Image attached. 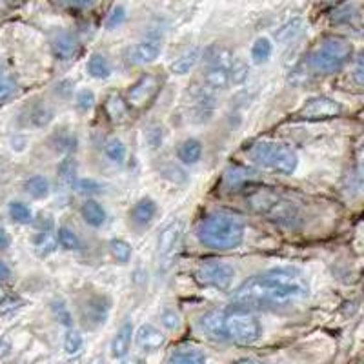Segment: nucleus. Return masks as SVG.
Segmentation results:
<instances>
[{"mask_svg": "<svg viewBox=\"0 0 364 364\" xmlns=\"http://www.w3.org/2000/svg\"><path fill=\"white\" fill-rule=\"evenodd\" d=\"M161 50H162L161 37H159V35H151V37L144 38V41H141L139 44L133 46L129 57H132L133 63L136 64H151L159 58Z\"/></svg>", "mask_w": 364, "mask_h": 364, "instance_id": "nucleus-13", "label": "nucleus"}, {"mask_svg": "<svg viewBox=\"0 0 364 364\" xmlns=\"http://www.w3.org/2000/svg\"><path fill=\"white\" fill-rule=\"evenodd\" d=\"M109 310H112V301L108 295L91 294L80 306V317L86 328L95 330L108 321Z\"/></svg>", "mask_w": 364, "mask_h": 364, "instance_id": "nucleus-11", "label": "nucleus"}, {"mask_svg": "<svg viewBox=\"0 0 364 364\" xmlns=\"http://www.w3.org/2000/svg\"><path fill=\"white\" fill-rule=\"evenodd\" d=\"M232 51L226 48H211L208 53L206 71H204L203 86L211 93L224 90L228 82L232 80V68H233Z\"/></svg>", "mask_w": 364, "mask_h": 364, "instance_id": "nucleus-7", "label": "nucleus"}, {"mask_svg": "<svg viewBox=\"0 0 364 364\" xmlns=\"http://www.w3.org/2000/svg\"><path fill=\"white\" fill-rule=\"evenodd\" d=\"M360 117H363V119H364V112H363V113H360Z\"/></svg>", "mask_w": 364, "mask_h": 364, "instance_id": "nucleus-53", "label": "nucleus"}, {"mask_svg": "<svg viewBox=\"0 0 364 364\" xmlns=\"http://www.w3.org/2000/svg\"><path fill=\"white\" fill-rule=\"evenodd\" d=\"M199 328L204 336L215 343L253 344L261 339V321L246 308H230V310H210L200 317Z\"/></svg>", "mask_w": 364, "mask_h": 364, "instance_id": "nucleus-2", "label": "nucleus"}, {"mask_svg": "<svg viewBox=\"0 0 364 364\" xmlns=\"http://www.w3.org/2000/svg\"><path fill=\"white\" fill-rule=\"evenodd\" d=\"M352 44L343 37L323 38L310 51L306 58V66L315 75H331L337 73L346 66L352 57Z\"/></svg>", "mask_w": 364, "mask_h": 364, "instance_id": "nucleus-4", "label": "nucleus"}, {"mask_svg": "<svg viewBox=\"0 0 364 364\" xmlns=\"http://www.w3.org/2000/svg\"><path fill=\"white\" fill-rule=\"evenodd\" d=\"M273 46L272 41L266 37H259L252 46V60L255 64H264L272 57Z\"/></svg>", "mask_w": 364, "mask_h": 364, "instance_id": "nucleus-30", "label": "nucleus"}, {"mask_svg": "<svg viewBox=\"0 0 364 364\" xmlns=\"http://www.w3.org/2000/svg\"><path fill=\"white\" fill-rule=\"evenodd\" d=\"M82 344H84L82 333L73 330V328H70V330L66 331V336H64V350H66V353H70V355L79 353L80 350H82Z\"/></svg>", "mask_w": 364, "mask_h": 364, "instance_id": "nucleus-34", "label": "nucleus"}, {"mask_svg": "<svg viewBox=\"0 0 364 364\" xmlns=\"http://www.w3.org/2000/svg\"><path fill=\"white\" fill-rule=\"evenodd\" d=\"M80 215H82L84 223L91 228H102L106 223V210L102 204L97 203L95 199H87L80 208Z\"/></svg>", "mask_w": 364, "mask_h": 364, "instance_id": "nucleus-19", "label": "nucleus"}, {"mask_svg": "<svg viewBox=\"0 0 364 364\" xmlns=\"http://www.w3.org/2000/svg\"><path fill=\"white\" fill-rule=\"evenodd\" d=\"M33 250L38 257H48L57 250V240L48 232H41L33 237Z\"/></svg>", "mask_w": 364, "mask_h": 364, "instance_id": "nucleus-28", "label": "nucleus"}, {"mask_svg": "<svg viewBox=\"0 0 364 364\" xmlns=\"http://www.w3.org/2000/svg\"><path fill=\"white\" fill-rule=\"evenodd\" d=\"M161 175L171 184H186L188 182V173L186 170H182L181 166L175 164V162H166V164L161 166Z\"/></svg>", "mask_w": 364, "mask_h": 364, "instance_id": "nucleus-31", "label": "nucleus"}, {"mask_svg": "<svg viewBox=\"0 0 364 364\" xmlns=\"http://www.w3.org/2000/svg\"><path fill=\"white\" fill-rule=\"evenodd\" d=\"M109 253L120 264H128L132 261V246L122 239H112L109 240Z\"/></svg>", "mask_w": 364, "mask_h": 364, "instance_id": "nucleus-32", "label": "nucleus"}, {"mask_svg": "<svg viewBox=\"0 0 364 364\" xmlns=\"http://www.w3.org/2000/svg\"><path fill=\"white\" fill-rule=\"evenodd\" d=\"M162 90V79L157 73H144L141 79L136 80L133 86H129L126 93V102L129 104L132 109H146L149 104L157 99V95Z\"/></svg>", "mask_w": 364, "mask_h": 364, "instance_id": "nucleus-10", "label": "nucleus"}, {"mask_svg": "<svg viewBox=\"0 0 364 364\" xmlns=\"http://www.w3.org/2000/svg\"><path fill=\"white\" fill-rule=\"evenodd\" d=\"M136 346L144 352H157L164 346L166 336L154 324H141L135 331Z\"/></svg>", "mask_w": 364, "mask_h": 364, "instance_id": "nucleus-14", "label": "nucleus"}, {"mask_svg": "<svg viewBox=\"0 0 364 364\" xmlns=\"http://www.w3.org/2000/svg\"><path fill=\"white\" fill-rule=\"evenodd\" d=\"M9 279H11V268L0 259V284H2V282H8Z\"/></svg>", "mask_w": 364, "mask_h": 364, "instance_id": "nucleus-47", "label": "nucleus"}, {"mask_svg": "<svg viewBox=\"0 0 364 364\" xmlns=\"http://www.w3.org/2000/svg\"><path fill=\"white\" fill-rule=\"evenodd\" d=\"M161 323L166 330L175 331L181 326V315H178V311L173 310V308H164L161 314Z\"/></svg>", "mask_w": 364, "mask_h": 364, "instance_id": "nucleus-38", "label": "nucleus"}, {"mask_svg": "<svg viewBox=\"0 0 364 364\" xmlns=\"http://www.w3.org/2000/svg\"><path fill=\"white\" fill-rule=\"evenodd\" d=\"M58 242L64 246L66 250H79L80 248V239L79 235L70 230V228L63 226L58 230Z\"/></svg>", "mask_w": 364, "mask_h": 364, "instance_id": "nucleus-37", "label": "nucleus"}, {"mask_svg": "<svg viewBox=\"0 0 364 364\" xmlns=\"http://www.w3.org/2000/svg\"><path fill=\"white\" fill-rule=\"evenodd\" d=\"M63 2L68 6H75V8H86V6L93 4L95 0H63Z\"/></svg>", "mask_w": 364, "mask_h": 364, "instance_id": "nucleus-48", "label": "nucleus"}, {"mask_svg": "<svg viewBox=\"0 0 364 364\" xmlns=\"http://www.w3.org/2000/svg\"><path fill=\"white\" fill-rule=\"evenodd\" d=\"M199 58H200V50L188 51V53H184L182 57H178L175 63H171V66H170L171 73H175V75L190 73V71L197 66Z\"/></svg>", "mask_w": 364, "mask_h": 364, "instance_id": "nucleus-24", "label": "nucleus"}, {"mask_svg": "<svg viewBox=\"0 0 364 364\" xmlns=\"http://www.w3.org/2000/svg\"><path fill=\"white\" fill-rule=\"evenodd\" d=\"M75 102H77V108L82 109V112H87V109L93 108V104H95V95H93V91L91 90H80L75 97Z\"/></svg>", "mask_w": 364, "mask_h": 364, "instance_id": "nucleus-40", "label": "nucleus"}, {"mask_svg": "<svg viewBox=\"0 0 364 364\" xmlns=\"http://www.w3.org/2000/svg\"><path fill=\"white\" fill-rule=\"evenodd\" d=\"M11 246V237L4 226H0V250H8Z\"/></svg>", "mask_w": 364, "mask_h": 364, "instance_id": "nucleus-46", "label": "nucleus"}, {"mask_svg": "<svg viewBox=\"0 0 364 364\" xmlns=\"http://www.w3.org/2000/svg\"><path fill=\"white\" fill-rule=\"evenodd\" d=\"M129 104L119 93H109V97L104 100V112L113 122H124L129 115Z\"/></svg>", "mask_w": 364, "mask_h": 364, "instance_id": "nucleus-18", "label": "nucleus"}, {"mask_svg": "<svg viewBox=\"0 0 364 364\" xmlns=\"http://www.w3.org/2000/svg\"><path fill=\"white\" fill-rule=\"evenodd\" d=\"M253 173H250L246 168H242V166H232V168H228L226 173H224V181H226V186H237V184H240L242 181H246V178H252Z\"/></svg>", "mask_w": 364, "mask_h": 364, "instance_id": "nucleus-36", "label": "nucleus"}, {"mask_svg": "<svg viewBox=\"0 0 364 364\" xmlns=\"http://www.w3.org/2000/svg\"><path fill=\"white\" fill-rule=\"evenodd\" d=\"M77 161L71 155H68L60 164H58V182L63 186H75L77 182Z\"/></svg>", "mask_w": 364, "mask_h": 364, "instance_id": "nucleus-27", "label": "nucleus"}, {"mask_svg": "<svg viewBox=\"0 0 364 364\" xmlns=\"http://www.w3.org/2000/svg\"><path fill=\"white\" fill-rule=\"evenodd\" d=\"M197 237L206 248L228 252L245 239V220L232 211H213L197 224Z\"/></svg>", "mask_w": 364, "mask_h": 364, "instance_id": "nucleus-3", "label": "nucleus"}, {"mask_svg": "<svg viewBox=\"0 0 364 364\" xmlns=\"http://www.w3.org/2000/svg\"><path fill=\"white\" fill-rule=\"evenodd\" d=\"M13 2H22V0H13Z\"/></svg>", "mask_w": 364, "mask_h": 364, "instance_id": "nucleus-52", "label": "nucleus"}, {"mask_svg": "<svg viewBox=\"0 0 364 364\" xmlns=\"http://www.w3.org/2000/svg\"><path fill=\"white\" fill-rule=\"evenodd\" d=\"M87 73H90L93 79H108L109 73H112L108 58L100 53L91 55L90 60H87Z\"/></svg>", "mask_w": 364, "mask_h": 364, "instance_id": "nucleus-25", "label": "nucleus"}, {"mask_svg": "<svg viewBox=\"0 0 364 364\" xmlns=\"http://www.w3.org/2000/svg\"><path fill=\"white\" fill-rule=\"evenodd\" d=\"M308 295L310 284L297 269L277 268L242 282L232 295V302L246 310H275L294 306Z\"/></svg>", "mask_w": 364, "mask_h": 364, "instance_id": "nucleus-1", "label": "nucleus"}, {"mask_svg": "<svg viewBox=\"0 0 364 364\" xmlns=\"http://www.w3.org/2000/svg\"><path fill=\"white\" fill-rule=\"evenodd\" d=\"M53 144L58 154L68 155H71L75 149L79 148V141H77L73 135H70V133H60V135L57 136V141H53Z\"/></svg>", "mask_w": 364, "mask_h": 364, "instance_id": "nucleus-35", "label": "nucleus"}, {"mask_svg": "<svg viewBox=\"0 0 364 364\" xmlns=\"http://www.w3.org/2000/svg\"><path fill=\"white\" fill-rule=\"evenodd\" d=\"M51 50L58 58L68 60V58L75 57L77 51H79V38L68 29H58L57 33L51 37Z\"/></svg>", "mask_w": 364, "mask_h": 364, "instance_id": "nucleus-15", "label": "nucleus"}, {"mask_svg": "<svg viewBox=\"0 0 364 364\" xmlns=\"http://www.w3.org/2000/svg\"><path fill=\"white\" fill-rule=\"evenodd\" d=\"M348 186L353 188V193L364 191V170H355L352 173V178L348 181Z\"/></svg>", "mask_w": 364, "mask_h": 364, "instance_id": "nucleus-45", "label": "nucleus"}, {"mask_svg": "<svg viewBox=\"0 0 364 364\" xmlns=\"http://www.w3.org/2000/svg\"><path fill=\"white\" fill-rule=\"evenodd\" d=\"M233 364H266L264 360H259V359H242V360H237Z\"/></svg>", "mask_w": 364, "mask_h": 364, "instance_id": "nucleus-51", "label": "nucleus"}, {"mask_svg": "<svg viewBox=\"0 0 364 364\" xmlns=\"http://www.w3.org/2000/svg\"><path fill=\"white\" fill-rule=\"evenodd\" d=\"M248 157L253 164L269 171H277L282 175H291L297 170L299 157L291 146L284 142L262 141L255 142L248 149Z\"/></svg>", "mask_w": 364, "mask_h": 364, "instance_id": "nucleus-5", "label": "nucleus"}, {"mask_svg": "<svg viewBox=\"0 0 364 364\" xmlns=\"http://www.w3.org/2000/svg\"><path fill=\"white\" fill-rule=\"evenodd\" d=\"M193 279L203 288H215V290L224 291L233 284L235 272H233L232 264L210 259V261H204L197 266V269L193 272Z\"/></svg>", "mask_w": 364, "mask_h": 364, "instance_id": "nucleus-8", "label": "nucleus"}, {"mask_svg": "<svg viewBox=\"0 0 364 364\" xmlns=\"http://www.w3.org/2000/svg\"><path fill=\"white\" fill-rule=\"evenodd\" d=\"M133 341V324L129 321H126L122 326L117 330V333L112 339V357L113 359L120 360L128 355L129 348H132Z\"/></svg>", "mask_w": 364, "mask_h": 364, "instance_id": "nucleus-17", "label": "nucleus"}, {"mask_svg": "<svg viewBox=\"0 0 364 364\" xmlns=\"http://www.w3.org/2000/svg\"><path fill=\"white\" fill-rule=\"evenodd\" d=\"M132 223L139 228H146L154 223L155 215H157V204L151 197H144L139 203H135V206L132 208Z\"/></svg>", "mask_w": 364, "mask_h": 364, "instance_id": "nucleus-16", "label": "nucleus"}, {"mask_svg": "<svg viewBox=\"0 0 364 364\" xmlns=\"http://www.w3.org/2000/svg\"><path fill=\"white\" fill-rule=\"evenodd\" d=\"M168 364H206V355L197 348H177Z\"/></svg>", "mask_w": 364, "mask_h": 364, "instance_id": "nucleus-22", "label": "nucleus"}, {"mask_svg": "<svg viewBox=\"0 0 364 364\" xmlns=\"http://www.w3.org/2000/svg\"><path fill=\"white\" fill-rule=\"evenodd\" d=\"M177 155L178 161L184 162V164H197L200 157H203V144L197 139H188V141H184L177 148Z\"/></svg>", "mask_w": 364, "mask_h": 364, "instance_id": "nucleus-21", "label": "nucleus"}, {"mask_svg": "<svg viewBox=\"0 0 364 364\" xmlns=\"http://www.w3.org/2000/svg\"><path fill=\"white\" fill-rule=\"evenodd\" d=\"M343 113V106L328 97H315L308 100L299 112V119L302 120H326L339 117Z\"/></svg>", "mask_w": 364, "mask_h": 364, "instance_id": "nucleus-12", "label": "nucleus"}, {"mask_svg": "<svg viewBox=\"0 0 364 364\" xmlns=\"http://www.w3.org/2000/svg\"><path fill=\"white\" fill-rule=\"evenodd\" d=\"M104 155L113 164H122L128 157V149H126V144L120 139H109L104 144Z\"/></svg>", "mask_w": 364, "mask_h": 364, "instance_id": "nucleus-26", "label": "nucleus"}, {"mask_svg": "<svg viewBox=\"0 0 364 364\" xmlns=\"http://www.w3.org/2000/svg\"><path fill=\"white\" fill-rule=\"evenodd\" d=\"M9 353V344L6 341H0V357H4Z\"/></svg>", "mask_w": 364, "mask_h": 364, "instance_id": "nucleus-50", "label": "nucleus"}, {"mask_svg": "<svg viewBox=\"0 0 364 364\" xmlns=\"http://www.w3.org/2000/svg\"><path fill=\"white\" fill-rule=\"evenodd\" d=\"M53 109L46 102H35L28 112V124L31 128H44L53 120Z\"/></svg>", "mask_w": 364, "mask_h": 364, "instance_id": "nucleus-20", "label": "nucleus"}, {"mask_svg": "<svg viewBox=\"0 0 364 364\" xmlns=\"http://www.w3.org/2000/svg\"><path fill=\"white\" fill-rule=\"evenodd\" d=\"M11 146L15 149H18V151H21V149H24V146H26V139H24V136H13Z\"/></svg>", "mask_w": 364, "mask_h": 364, "instance_id": "nucleus-49", "label": "nucleus"}, {"mask_svg": "<svg viewBox=\"0 0 364 364\" xmlns=\"http://www.w3.org/2000/svg\"><path fill=\"white\" fill-rule=\"evenodd\" d=\"M182 235H184V223L178 219L166 224L161 230V233H159L157 261L161 272H168L173 266L178 248H181Z\"/></svg>", "mask_w": 364, "mask_h": 364, "instance_id": "nucleus-9", "label": "nucleus"}, {"mask_svg": "<svg viewBox=\"0 0 364 364\" xmlns=\"http://www.w3.org/2000/svg\"><path fill=\"white\" fill-rule=\"evenodd\" d=\"M24 190L29 197L42 200L50 195V182H48L46 177H42V175H33V177H29L24 182Z\"/></svg>", "mask_w": 364, "mask_h": 364, "instance_id": "nucleus-23", "label": "nucleus"}, {"mask_svg": "<svg viewBox=\"0 0 364 364\" xmlns=\"http://www.w3.org/2000/svg\"><path fill=\"white\" fill-rule=\"evenodd\" d=\"M248 204L259 215L268 217L269 220L281 224V226L294 228L301 219V213L295 204L269 190H252L248 193Z\"/></svg>", "mask_w": 364, "mask_h": 364, "instance_id": "nucleus-6", "label": "nucleus"}, {"mask_svg": "<svg viewBox=\"0 0 364 364\" xmlns=\"http://www.w3.org/2000/svg\"><path fill=\"white\" fill-rule=\"evenodd\" d=\"M73 188L75 190L82 191V193H97V191L102 190V186H100L99 182L90 181V178H77Z\"/></svg>", "mask_w": 364, "mask_h": 364, "instance_id": "nucleus-43", "label": "nucleus"}, {"mask_svg": "<svg viewBox=\"0 0 364 364\" xmlns=\"http://www.w3.org/2000/svg\"><path fill=\"white\" fill-rule=\"evenodd\" d=\"M8 213L13 223L17 224H28L33 220V211H31V208L26 203H21V200H13L8 208Z\"/></svg>", "mask_w": 364, "mask_h": 364, "instance_id": "nucleus-29", "label": "nucleus"}, {"mask_svg": "<svg viewBox=\"0 0 364 364\" xmlns=\"http://www.w3.org/2000/svg\"><path fill=\"white\" fill-rule=\"evenodd\" d=\"M352 77H353V82H355L357 86L363 87V90H364V51H363V53L357 55L355 64H353Z\"/></svg>", "mask_w": 364, "mask_h": 364, "instance_id": "nucleus-42", "label": "nucleus"}, {"mask_svg": "<svg viewBox=\"0 0 364 364\" xmlns=\"http://www.w3.org/2000/svg\"><path fill=\"white\" fill-rule=\"evenodd\" d=\"M51 310H53L55 317L58 318V323L64 324L66 328L73 326V317H71L70 310H68V306L63 301H55L53 304H51Z\"/></svg>", "mask_w": 364, "mask_h": 364, "instance_id": "nucleus-39", "label": "nucleus"}, {"mask_svg": "<svg viewBox=\"0 0 364 364\" xmlns=\"http://www.w3.org/2000/svg\"><path fill=\"white\" fill-rule=\"evenodd\" d=\"M146 141H148V146L151 148H157L162 142V129L161 126L151 124L148 129H146Z\"/></svg>", "mask_w": 364, "mask_h": 364, "instance_id": "nucleus-44", "label": "nucleus"}, {"mask_svg": "<svg viewBox=\"0 0 364 364\" xmlns=\"http://www.w3.org/2000/svg\"><path fill=\"white\" fill-rule=\"evenodd\" d=\"M15 91H17V84H15L11 75L0 64V104L8 102L15 95Z\"/></svg>", "mask_w": 364, "mask_h": 364, "instance_id": "nucleus-33", "label": "nucleus"}, {"mask_svg": "<svg viewBox=\"0 0 364 364\" xmlns=\"http://www.w3.org/2000/svg\"><path fill=\"white\" fill-rule=\"evenodd\" d=\"M124 21H126V9L122 8V6H117V8H113L112 13H109L108 21H106V28L115 29L119 28Z\"/></svg>", "mask_w": 364, "mask_h": 364, "instance_id": "nucleus-41", "label": "nucleus"}]
</instances>
